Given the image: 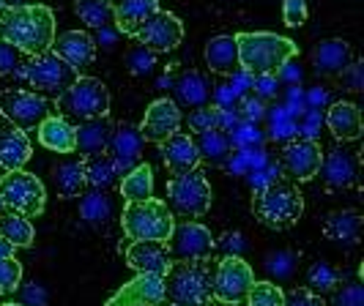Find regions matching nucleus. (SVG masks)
<instances>
[{
	"label": "nucleus",
	"mask_w": 364,
	"mask_h": 306,
	"mask_svg": "<svg viewBox=\"0 0 364 306\" xmlns=\"http://www.w3.org/2000/svg\"><path fill=\"white\" fill-rule=\"evenodd\" d=\"M285 306H326V301L307 288H296L285 293Z\"/></svg>",
	"instance_id": "obj_45"
},
{
	"label": "nucleus",
	"mask_w": 364,
	"mask_h": 306,
	"mask_svg": "<svg viewBox=\"0 0 364 306\" xmlns=\"http://www.w3.org/2000/svg\"><path fill=\"white\" fill-rule=\"evenodd\" d=\"M247 115H250V118H260V115H263V107H260L257 102H247Z\"/></svg>",
	"instance_id": "obj_49"
},
{
	"label": "nucleus",
	"mask_w": 364,
	"mask_h": 306,
	"mask_svg": "<svg viewBox=\"0 0 364 306\" xmlns=\"http://www.w3.org/2000/svg\"><path fill=\"white\" fill-rule=\"evenodd\" d=\"M36 137L53 153H74V126L63 115H47L36 126Z\"/></svg>",
	"instance_id": "obj_27"
},
{
	"label": "nucleus",
	"mask_w": 364,
	"mask_h": 306,
	"mask_svg": "<svg viewBox=\"0 0 364 306\" xmlns=\"http://www.w3.org/2000/svg\"><path fill=\"white\" fill-rule=\"evenodd\" d=\"M219 124H222V112L219 107H211V104H205V107H198L189 112V118H186V126L192 134H208V131H217Z\"/></svg>",
	"instance_id": "obj_38"
},
{
	"label": "nucleus",
	"mask_w": 364,
	"mask_h": 306,
	"mask_svg": "<svg viewBox=\"0 0 364 306\" xmlns=\"http://www.w3.org/2000/svg\"><path fill=\"white\" fill-rule=\"evenodd\" d=\"M159 0H112V22L118 33L137 36V31L159 11Z\"/></svg>",
	"instance_id": "obj_23"
},
{
	"label": "nucleus",
	"mask_w": 364,
	"mask_h": 306,
	"mask_svg": "<svg viewBox=\"0 0 364 306\" xmlns=\"http://www.w3.org/2000/svg\"><path fill=\"white\" fill-rule=\"evenodd\" d=\"M53 53L80 74L82 69H88L93 63V58H96V41L85 31H66V33L55 36Z\"/></svg>",
	"instance_id": "obj_17"
},
{
	"label": "nucleus",
	"mask_w": 364,
	"mask_h": 306,
	"mask_svg": "<svg viewBox=\"0 0 364 306\" xmlns=\"http://www.w3.org/2000/svg\"><path fill=\"white\" fill-rule=\"evenodd\" d=\"M326 126L337 140H343V143H356L364 131L362 109L356 107L353 102H334V104L326 109Z\"/></svg>",
	"instance_id": "obj_24"
},
{
	"label": "nucleus",
	"mask_w": 364,
	"mask_h": 306,
	"mask_svg": "<svg viewBox=\"0 0 364 306\" xmlns=\"http://www.w3.org/2000/svg\"><path fill=\"white\" fill-rule=\"evenodd\" d=\"M9 257H14V246L6 244V241H0V260H9Z\"/></svg>",
	"instance_id": "obj_50"
},
{
	"label": "nucleus",
	"mask_w": 364,
	"mask_h": 306,
	"mask_svg": "<svg viewBox=\"0 0 364 306\" xmlns=\"http://www.w3.org/2000/svg\"><path fill=\"white\" fill-rule=\"evenodd\" d=\"M181 107L173 102V99H156V102H151L146 109V115H143V121H140V137H143V143H156L162 145L164 140H170L173 134H178V129H181Z\"/></svg>",
	"instance_id": "obj_15"
},
{
	"label": "nucleus",
	"mask_w": 364,
	"mask_h": 306,
	"mask_svg": "<svg viewBox=\"0 0 364 306\" xmlns=\"http://www.w3.org/2000/svg\"><path fill=\"white\" fill-rule=\"evenodd\" d=\"M112 129L115 126L109 124V118H91V121H82L80 126H74V151L80 153V159L107 153Z\"/></svg>",
	"instance_id": "obj_22"
},
{
	"label": "nucleus",
	"mask_w": 364,
	"mask_h": 306,
	"mask_svg": "<svg viewBox=\"0 0 364 306\" xmlns=\"http://www.w3.org/2000/svg\"><path fill=\"white\" fill-rule=\"evenodd\" d=\"M257 96H277V77H255Z\"/></svg>",
	"instance_id": "obj_48"
},
{
	"label": "nucleus",
	"mask_w": 364,
	"mask_h": 306,
	"mask_svg": "<svg viewBox=\"0 0 364 306\" xmlns=\"http://www.w3.org/2000/svg\"><path fill=\"white\" fill-rule=\"evenodd\" d=\"M205 63L208 69L217 74H233L238 72V50L233 36H214L205 44Z\"/></svg>",
	"instance_id": "obj_28"
},
{
	"label": "nucleus",
	"mask_w": 364,
	"mask_h": 306,
	"mask_svg": "<svg viewBox=\"0 0 364 306\" xmlns=\"http://www.w3.org/2000/svg\"><path fill=\"white\" fill-rule=\"evenodd\" d=\"M3 211H6V208H3V205H0V214H3Z\"/></svg>",
	"instance_id": "obj_55"
},
{
	"label": "nucleus",
	"mask_w": 364,
	"mask_h": 306,
	"mask_svg": "<svg viewBox=\"0 0 364 306\" xmlns=\"http://www.w3.org/2000/svg\"><path fill=\"white\" fill-rule=\"evenodd\" d=\"M200 151H198V143L192 134H173L170 140L162 143V162L164 167L170 170V175H183V173H192L198 170L200 164Z\"/></svg>",
	"instance_id": "obj_20"
},
{
	"label": "nucleus",
	"mask_w": 364,
	"mask_h": 306,
	"mask_svg": "<svg viewBox=\"0 0 364 306\" xmlns=\"http://www.w3.org/2000/svg\"><path fill=\"white\" fill-rule=\"evenodd\" d=\"M255 285V271L241 257V254H228L217 263V271L211 276V295L214 301L225 306L244 304L250 288Z\"/></svg>",
	"instance_id": "obj_10"
},
{
	"label": "nucleus",
	"mask_w": 364,
	"mask_h": 306,
	"mask_svg": "<svg viewBox=\"0 0 364 306\" xmlns=\"http://www.w3.org/2000/svg\"><path fill=\"white\" fill-rule=\"evenodd\" d=\"M321 162H323V148L318 140H310V137H296L291 143H285L279 153V170L293 183H307L315 178Z\"/></svg>",
	"instance_id": "obj_13"
},
{
	"label": "nucleus",
	"mask_w": 364,
	"mask_h": 306,
	"mask_svg": "<svg viewBox=\"0 0 364 306\" xmlns=\"http://www.w3.org/2000/svg\"><path fill=\"white\" fill-rule=\"evenodd\" d=\"M176 96L178 102L186 104V107H205L208 99H211V88L205 82V77L200 72H183L178 80H176Z\"/></svg>",
	"instance_id": "obj_31"
},
{
	"label": "nucleus",
	"mask_w": 364,
	"mask_h": 306,
	"mask_svg": "<svg viewBox=\"0 0 364 306\" xmlns=\"http://www.w3.org/2000/svg\"><path fill=\"white\" fill-rule=\"evenodd\" d=\"M127 266L137 273H154V276H164L173 260L167 254L164 244H154V241H132L127 246Z\"/></svg>",
	"instance_id": "obj_21"
},
{
	"label": "nucleus",
	"mask_w": 364,
	"mask_h": 306,
	"mask_svg": "<svg viewBox=\"0 0 364 306\" xmlns=\"http://www.w3.org/2000/svg\"><path fill=\"white\" fill-rule=\"evenodd\" d=\"M0 205L11 214L33 219L44 214L47 189L33 173H25V170L6 173V175H0Z\"/></svg>",
	"instance_id": "obj_6"
},
{
	"label": "nucleus",
	"mask_w": 364,
	"mask_h": 306,
	"mask_svg": "<svg viewBox=\"0 0 364 306\" xmlns=\"http://www.w3.org/2000/svg\"><path fill=\"white\" fill-rule=\"evenodd\" d=\"M25 63H28V58L19 53L17 47H11L9 41L0 38V77H11V74L22 72Z\"/></svg>",
	"instance_id": "obj_40"
},
{
	"label": "nucleus",
	"mask_w": 364,
	"mask_h": 306,
	"mask_svg": "<svg viewBox=\"0 0 364 306\" xmlns=\"http://www.w3.org/2000/svg\"><path fill=\"white\" fill-rule=\"evenodd\" d=\"M47 115H53L50 102L33 90H3L0 93V118H6L11 126L36 129Z\"/></svg>",
	"instance_id": "obj_12"
},
{
	"label": "nucleus",
	"mask_w": 364,
	"mask_h": 306,
	"mask_svg": "<svg viewBox=\"0 0 364 306\" xmlns=\"http://www.w3.org/2000/svg\"><path fill=\"white\" fill-rule=\"evenodd\" d=\"M121 197L127 202H140V200L154 197V170L146 162H140L137 167H132L129 173L121 175Z\"/></svg>",
	"instance_id": "obj_29"
},
{
	"label": "nucleus",
	"mask_w": 364,
	"mask_h": 306,
	"mask_svg": "<svg viewBox=\"0 0 364 306\" xmlns=\"http://www.w3.org/2000/svg\"><path fill=\"white\" fill-rule=\"evenodd\" d=\"M353 60L356 58L346 38H326L312 50V69L318 77H343Z\"/></svg>",
	"instance_id": "obj_18"
},
{
	"label": "nucleus",
	"mask_w": 364,
	"mask_h": 306,
	"mask_svg": "<svg viewBox=\"0 0 364 306\" xmlns=\"http://www.w3.org/2000/svg\"><path fill=\"white\" fill-rule=\"evenodd\" d=\"M6 9H9V6H6V0H0V14H3Z\"/></svg>",
	"instance_id": "obj_52"
},
{
	"label": "nucleus",
	"mask_w": 364,
	"mask_h": 306,
	"mask_svg": "<svg viewBox=\"0 0 364 306\" xmlns=\"http://www.w3.org/2000/svg\"><path fill=\"white\" fill-rule=\"evenodd\" d=\"M257 222L269 230H288L304 214V195L293 183H269L252 200Z\"/></svg>",
	"instance_id": "obj_4"
},
{
	"label": "nucleus",
	"mask_w": 364,
	"mask_h": 306,
	"mask_svg": "<svg viewBox=\"0 0 364 306\" xmlns=\"http://www.w3.org/2000/svg\"><path fill=\"white\" fill-rule=\"evenodd\" d=\"M0 38L17 47L25 58L50 53L55 41V14L50 6H22L0 14Z\"/></svg>",
	"instance_id": "obj_1"
},
{
	"label": "nucleus",
	"mask_w": 364,
	"mask_h": 306,
	"mask_svg": "<svg viewBox=\"0 0 364 306\" xmlns=\"http://www.w3.org/2000/svg\"><path fill=\"white\" fill-rule=\"evenodd\" d=\"M340 80L346 82V88L350 90V93H359V90H362V82H364V63L362 60H353Z\"/></svg>",
	"instance_id": "obj_46"
},
{
	"label": "nucleus",
	"mask_w": 364,
	"mask_h": 306,
	"mask_svg": "<svg viewBox=\"0 0 364 306\" xmlns=\"http://www.w3.org/2000/svg\"><path fill=\"white\" fill-rule=\"evenodd\" d=\"M307 279H310L312 288H318V290H331V288H334V273H331L323 263H318V266L310 271V276H307Z\"/></svg>",
	"instance_id": "obj_47"
},
{
	"label": "nucleus",
	"mask_w": 364,
	"mask_h": 306,
	"mask_svg": "<svg viewBox=\"0 0 364 306\" xmlns=\"http://www.w3.org/2000/svg\"><path fill=\"white\" fill-rule=\"evenodd\" d=\"M195 143H198V140H195ZM198 151H200V156L205 153L208 159H222L225 151H228V137H225L219 129L217 131H208V134H200Z\"/></svg>",
	"instance_id": "obj_42"
},
{
	"label": "nucleus",
	"mask_w": 364,
	"mask_h": 306,
	"mask_svg": "<svg viewBox=\"0 0 364 306\" xmlns=\"http://www.w3.org/2000/svg\"><path fill=\"white\" fill-rule=\"evenodd\" d=\"M107 156L115 162L121 175L129 173L132 167H137V164H140V156H143V137H140L137 126L121 124V126L112 129V140H109Z\"/></svg>",
	"instance_id": "obj_19"
},
{
	"label": "nucleus",
	"mask_w": 364,
	"mask_h": 306,
	"mask_svg": "<svg viewBox=\"0 0 364 306\" xmlns=\"http://www.w3.org/2000/svg\"><path fill=\"white\" fill-rule=\"evenodd\" d=\"M244 306H285V290L274 282H255L244 298Z\"/></svg>",
	"instance_id": "obj_37"
},
{
	"label": "nucleus",
	"mask_w": 364,
	"mask_h": 306,
	"mask_svg": "<svg viewBox=\"0 0 364 306\" xmlns=\"http://www.w3.org/2000/svg\"><path fill=\"white\" fill-rule=\"evenodd\" d=\"M331 306H364L362 282H350V285H343L340 290H334Z\"/></svg>",
	"instance_id": "obj_44"
},
{
	"label": "nucleus",
	"mask_w": 364,
	"mask_h": 306,
	"mask_svg": "<svg viewBox=\"0 0 364 306\" xmlns=\"http://www.w3.org/2000/svg\"><path fill=\"white\" fill-rule=\"evenodd\" d=\"M159 306H176V304H167V301H162V304H159Z\"/></svg>",
	"instance_id": "obj_54"
},
{
	"label": "nucleus",
	"mask_w": 364,
	"mask_h": 306,
	"mask_svg": "<svg viewBox=\"0 0 364 306\" xmlns=\"http://www.w3.org/2000/svg\"><path fill=\"white\" fill-rule=\"evenodd\" d=\"M127 66L129 72L134 74V77H146V74L154 72V66H156V55L148 53L146 47H132L127 53Z\"/></svg>",
	"instance_id": "obj_41"
},
{
	"label": "nucleus",
	"mask_w": 364,
	"mask_h": 306,
	"mask_svg": "<svg viewBox=\"0 0 364 306\" xmlns=\"http://www.w3.org/2000/svg\"><path fill=\"white\" fill-rule=\"evenodd\" d=\"M323 233L331 241H340V244H356L359 233H362V214L348 208V211H334L323 224Z\"/></svg>",
	"instance_id": "obj_30"
},
{
	"label": "nucleus",
	"mask_w": 364,
	"mask_h": 306,
	"mask_svg": "<svg viewBox=\"0 0 364 306\" xmlns=\"http://www.w3.org/2000/svg\"><path fill=\"white\" fill-rule=\"evenodd\" d=\"M164 301L176 306H211V271L205 263H173L162 276Z\"/></svg>",
	"instance_id": "obj_5"
},
{
	"label": "nucleus",
	"mask_w": 364,
	"mask_h": 306,
	"mask_svg": "<svg viewBox=\"0 0 364 306\" xmlns=\"http://www.w3.org/2000/svg\"><path fill=\"white\" fill-rule=\"evenodd\" d=\"M211 183L203 170H192L183 175H173L167 180V202L176 214L189 219L205 217L211 211Z\"/></svg>",
	"instance_id": "obj_8"
},
{
	"label": "nucleus",
	"mask_w": 364,
	"mask_h": 306,
	"mask_svg": "<svg viewBox=\"0 0 364 306\" xmlns=\"http://www.w3.org/2000/svg\"><path fill=\"white\" fill-rule=\"evenodd\" d=\"M0 306H25V304H0Z\"/></svg>",
	"instance_id": "obj_53"
},
{
	"label": "nucleus",
	"mask_w": 364,
	"mask_h": 306,
	"mask_svg": "<svg viewBox=\"0 0 364 306\" xmlns=\"http://www.w3.org/2000/svg\"><path fill=\"white\" fill-rule=\"evenodd\" d=\"M55 186L60 197H80L85 189V167L82 159L80 162H63L60 167H55Z\"/></svg>",
	"instance_id": "obj_33"
},
{
	"label": "nucleus",
	"mask_w": 364,
	"mask_h": 306,
	"mask_svg": "<svg viewBox=\"0 0 364 306\" xmlns=\"http://www.w3.org/2000/svg\"><path fill=\"white\" fill-rule=\"evenodd\" d=\"M318 175L323 178L328 189H348L356 180V159L343 148L323 151V162H321Z\"/></svg>",
	"instance_id": "obj_26"
},
{
	"label": "nucleus",
	"mask_w": 364,
	"mask_h": 306,
	"mask_svg": "<svg viewBox=\"0 0 364 306\" xmlns=\"http://www.w3.org/2000/svg\"><path fill=\"white\" fill-rule=\"evenodd\" d=\"M82 167H85V183L93 186V189H107L112 186L115 180H118V167L115 162L109 159L107 153H102V156H91V159H82Z\"/></svg>",
	"instance_id": "obj_35"
},
{
	"label": "nucleus",
	"mask_w": 364,
	"mask_h": 306,
	"mask_svg": "<svg viewBox=\"0 0 364 306\" xmlns=\"http://www.w3.org/2000/svg\"><path fill=\"white\" fill-rule=\"evenodd\" d=\"M38 0H6L9 9H22V6H36Z\"/></svg>",
	"instance_id": "obj_51"
},
{
	"label": "nucleus",
	"mask_w": 364,
	"mask_h": 306,
	"mask_svg": "<svg viewBox=\"0 0 364 306\" xmlns=\"http://www.w3.org/2000/svg\"><path fill=\"white\" fill-rule=\"evenodd\" d=\"M80 217L85 219L91 227H105L112 217V205H109V197L102 192V189H91L85 192L82 200H80Z\"/></svg>",
	"instance_id": "obj_34"
},
{
	"label": "nucleus",
	"mask_w": 364,
	"mask_h": 306,
	"mask_svg": "<svg viewBox=\"0 0 364 306\" xmlns=\"http://www.w3.org/2000/svg\"><path fill=\"white\" fill-rule=\"evenodd\" d=\"M121 227L129 241H154V244H167L176 219L167 202L159 197H148L140 202H127L121 214Z\"/></svg>",
	"instance_id": "obj_3"
},
{
	"label": "nucleus",
	"mask_w": 364,
	"mask_h": 306,
	"mask_svg": "<svg viewBox=\"0 0 364 306\" xmlns=\"http://www.w3.org/2000/svg\"><path fill=\"white\" fill-rule=\"evenodd\" d=\"M134 38L140 41V47H146L148 53L167 55V53H173V50H178V44L183 41V22L176 17L173 11L159 9V11L137 31Z\"/></svg>",
	"instance_id": "obj_14"
},
{
	"label": "nucleus",
	"mask_w": 364,
	"mask_h": 306,
	"mask_svg": "<svg viewBox=\"0 0 364 306\" xmlns=\"http://www.w3.org/2000/svg\"><path fill=\"white\" fill-rule=\"evenodd\" d=\"M31 153H33V145L31 137L17 126H0V167L6 173H14L22 170L25 164L31 162Z\"/></svg>",
	"instance_id": "obj_25"
},
{
	"label": "nucleus",
	"mask_w": 364,
	"mask_h": 306,
	"mask_svg": "<svg viewBox=\"0 0 364 306\" xmlns=\"http://www.w3.org/2000/svg\"><path fill=\"white\" fill-rule=\"evenodd\" d=\"M74 14L82 19L88 28H107L112 22V0H77L74 3Z\"/></svg>",
	"instance_id": "obj_36"
},
{
	"label": "nucleus",
	"mask_w": 364,
	"mask_h": 306,
	"mask_svg": "<svg viewBox=\"0 0 364 306\" xmlns=\"http://www.w3.org/2000/svg\"><path fill=\"white\" fill-rule=\"evenodd\" d=\"M238 69L250 77H277L285 69V63L299 55V44L288 36H277L269 31L255 33H236Z\"/></svg>",
	"instance_id": "obj_2"
},
{
	"label": "nucleus",
	"mask_w": 364,
	"mask_h": 306,
	"mask_svg": "<svg viewBox=\"0 0 364 306\" xmlns=\"http://www.w3.org/2000/svg\"><path fill=\"white\" fill-rule=\"evenodd\" d=\"M22 77H25V82L33 88V93L60 99L66 90L72 88V82L80 74L74 72L69 63H63V60L50 50V53L38 55V58H28V63H25V69H22Z\"/></svg>",
	"instance_id": "obj_9"
},
{
	"label": "nucleus",
	"mask_w": 364,
	"mask_h": 306,
	"mask_svg": "<svg viewBox=\"0 0 364 306\" xmlns=\"http://www.w3.org/2000/svg\"><path fill=\"white\" fill-rule=\"evenodd\" d=\"M164 246H167V254L173 263H205L211 252L217 249V241L205 224L186 219L173 227V235Z\"/></svg>",
	"instance_id": "obj_11"
},
{
	"label": "nucleus",
	"mask_w": 364,
	"mask_h": 306,
	"mask_svg": "<svg viewBox=\"0 0 364 306\" xmlns=\"http://www.w3.org/2000/svg\"><path fill=\"white\" fill-rule=\"evenodd\" d=\"M22 282V263L17 257H9V260H0V295H9L19 290Z\"/></svg>",
	"instance_id": "obj_39"
},
{
	"label": "nucleus",
	"mask_w": 364,
	"mask_h": 306,
	"mask_svg": "<svg viewBox=\"0 0 364 306\" xmlns=\"http://www.w3.org/2000/svg\"><path fill=\"white\" fill-rule=\"evenodd\" d=\"M58 107L63 109L66 121L72 118L77 124L91 121V118H107L109 88L96 77H77L72 88L58 99Z\"/></svg>",
	"instance_id": "obj_7"
},
{
	"label": "nucleus",
	"mask_w": 364,
	"mask_h": 306,
	"mask_svg": "<svg viewBox=\"0 0 364 306\" xmlns=\"http://www.w3.org/2000/svg\"><path fill=\"white\" fill-rule=\"evenodd\" d=\"M164 301L162 276L154 273H137L132 282L118 288L109 295L105 306H159Z\"/></svg>",
	"instance_id": "obj_16"
},
{
	"label": "nucleus",
	"mask_w": 364,
	"mask_h": 306,
	"mask_svg": "<svg viewBox=\"0 0 364 306\" xmlns=\"http://www.w3.org/2000/svg\"><path fill=\"white\" fill-rule=\"evenodd\" d=\"M310 17L307 0H282V22L288 28H301Z\"/></svg>",
	"instance_id": "obj_43"
},
{
	"label": "nucleus",
	"mask_w": 364,
	"mask_h": 306,
	"mask_svg": "<svg viewBox=\"0 0 364 306\" xmlns=\"http://www.w3.org/2000/svg\"><path fill=\"white\" fill-rule=\"evenodd\" d=\"M33 238H36V230H33L31 219L11 214V211L0 214V241H6L14 249H19V246H31Z\"/></svg>",
	"instance_id": "obj_32"
}]
</instances>
